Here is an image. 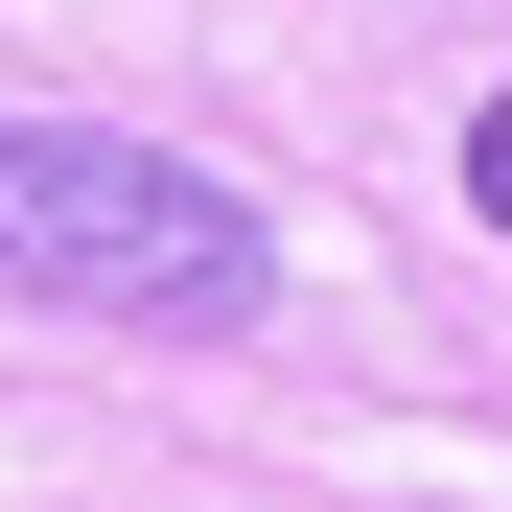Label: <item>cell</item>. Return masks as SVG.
I'll return each instance as SVG.
<instances>
[{
  "mask_svg": "<svg viewBox=\"0 0 512 512\" xmlns=\"http://www.w3.org/2000/svg\"><path fill=\"white\" fill-rule=\"evenodd\" d=\"M0 303L140 326V350H233L280 303L256 187H210L187 140H94V117H0Z\"/></svg>",
  "mask_w": 512,
  "mask_h": 512,
  "instance_id": "1",
  "label": "cell"
},
{
  "mask_svg": "<svg viewBox=\"0 0 512 512\" xmlns=\"http://www.w3.org/2000/svg\"><path fill=\"white\" fill-rule=\"evenodd\" d=\"M466 210H489V233H512V94H489V117H466Z\"/></svg>",
  "mask_w": 512,
  "mask_h": 512,
  "instance_id": "2",
  "label": "cell"
}]
</instances>
